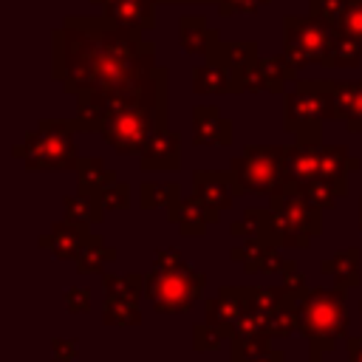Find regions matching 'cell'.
<instances>
[{
    "instance_id": "cell-19",
    "label": "cell",
    "mask_w": 362,
    "mask_h": 362,
    "mask_svg": "<svg viewBox=\"0 0 362 362\" xmlns=\"http://www.w3.org/2000/svg\"><path fill=\"white\" fill-rule=\"evenodd\" d=\"M192 90L195 93H235V74L221 59L206 57V62L192 71Z\"/></svg>"
},
{
    "instance_id": "cell-29",
    "label": "cell",
    "mask_w": 362,
    "mask_h": 362,
    "mask_svg": "<svg viewBox=\"0 0 362 362\" xmlns=\"http://www.w3.org/2000/svg\"><path fill=\"white\" fill-rule=\"evenodd\" d=\"M359 59H362V45H359L354 37L337 31V34H334V42H331V48H328V57H325L322 65H325V68H356Z\"/></svg>"
},
{
    "instance_id": "cell-9",
    "label": "cell",
    "mask_w": 362,
    "mask_h": 362,
    "mask_svg": "<svg viewBox=\"0 0 362 362\" xmlns=\"http://www.w3.org/2000/svg\"><path fill=\"white\" fill-rule=\"evenodd\" d=\"M337 28L320 17H286L283 20V54L297 65H314L325 62L328 48L334 42Z\"/></svg>"
},
{
    "instance_id": "cell-15",
    "label": "cell",
    "mask_w": 362,
    "mask_h": 362,
    "mask_svg": "<svg viewBox=\"0 0 362 362\" xmlns=\"http://www.w3.org/2000/svg\"><path fill=\"white\" fill-rule=\"evenodd\" d=\"M88 235H90V229L85 223H71L62 218V221L51 223V229L45 235H40L37 243L57 260H76L88 243Z\"/></svg>"
},
{
    "instance_id": "cell-50",
    "label": "cell",
    "mask_w": 362,
    "mask_h": 362,
    "mask_svg": "<svg viewBox=\"0 0 362 362\" xmlns=\"http://www.w3.org/2000/svg\"><path fill=\"white\" fill-rule=\"evenodd\" d=\"M308 362H322V359H308Z\"/></svg>"
},
{
    "instance_id": "cell-22",
    "label": "cell",
    "mask_w": 362,
    "mask_h": 362,
    "mask_svg": "<svg viewBox=\"0 0 362 362\" xmlns=\"http://www.w3.org/2000/svg\"><path fill=\"white\" fill-rule=\"evenodd\" d=\"M178 40H181V48L187 54H204L209 57V51L218 45V31H212L206 25L204 17H181L178 23Z\"/></svg>"
},
{
    "instance_id": "cell-6",
    "label": "cell",
    "mask_w": 362,
    "mask_h": 362,
    "mask_svg": "<svg viewBox=\"0 0 362 362\" xmlns=\"http://www.w3.org/2000/svg\"><path fill=\"white\" fill-rule=\"evenodd\" d=\"M283 156L286 144H246L240 156L229 161L235 195H280L283 187Z\"/></svg>"
},
{
    "instance_id": "cell-31",
    "label": "cell",
    "mask_w": 362,
    "mask_h": 362,
    "mask_svg": "<svg viewBox=\"0 0 362 362\" xmlns=\"http://www.w3.org/2000/svg\"><path fill=\"white\" fill-rule=\"evenodd\" d=\"M102 322H105V325H122V328L139 325V322H141L139 303H133V300H119V297H105Z\"/></svg>"
},
{
    "instance_id": "cell-17",
    "label": "cell",
    "mask_w": 362,
    "mask_h": 362,
    "mask_svg": "<svg viewBox=\"0 0 362 362\" xmlns=\"http://www.w3.org/2000/svg\"><path fill=\"white\" fill-rule=\"evenodd\" d=\"M331 119H342L351 133H362V82H328Z\"/></svg>"
},
{
    "instance_id": "cell-32",
    "label": "cell",
    "mask_w": 362,
    "mask_h": 362,
    "mask_svg": "<svg viewBox=\"0 0 362 362\" xmlns=\"http://www.w3.org/2000/svg\"><path fill=\"white\" fill-rule=\"evenodd\" d=\"M269 334H232L229 337V356L232 362H249L255 359L257 354L269 351Z\"/></svg>"
},
{
    "instance_id": "cell-45",
    "label": "cell",
    "mask_w": 362,
    "mask_h": 362,
    "mask_svg": "<svg viewBox=\"0 0 362 362\" xmlns=\"http://www.w3.org/2000/svg\"><path fill=\"white\" fill-rule=\"evenodd\" d=\"M348 362H362V337H348Z\"/></svg>"
},
{
    "instance_id": "cell-41",
    "label": "cell",
    "mask_w": 362,
    "mask_h": 362,
    "mask_svg": "<svg viewBox=\"0 0 362 362\" xmlns=\"http://www.w3.org/2000/svg\"><path fill=\"white\" fill-rule=\"evenodd\" d=\"M280 283L291 291V294H305L308 291V283H305V274L300 272V266L294 263V260H286V266H283V272H280Z\"/></svg>"
},
{
    "instance_id": "cell-16",
    "label": "cell",
    "mask_w": 362,
    "mask_h": 362,
    "mask_svg": "<svg viewBox=\"0 0 362 362\" xmlns=\"http://www.w3.org/2000/svg\"><path fill=\"white\" fill-rule=\"evenodd\" d=\"M192 141L201 144H215L226 147L232 144V122L221 116L215 105H195L192 107Z\"/></svg>"
},
{
    "instance_id": "cell-27",
    "label": "cell",
    "mask_w": 362,
    "mask_h": 362,
    "mask_svg": "<svg viewBox=\"0 0 362 362\" xmlns=\"http://www.w3.org/2000/svg\"><path fill=\"white\" fill-rule=\"evenodd\" d=\"M300 331V294H291L269 314V337H291Z\"/></svg>"
},
{
    "instance_id": "cell-20",
    "label": "cell",
    "mask_w": 362,
    "mask_h": 362,
    "mask_svg": "<svg viewBox=\"0 0 362 362\" xmlns=\"http://www.w3.org/2000/svg\"><path fill=\"white\" fill-rule=\"evenodd\" d=\"M113 181H116V173L107 170L99 156H85V158L79 156V164H76V192L102 201V192Z\"/></svg>"
},
{
    "instance_id": "cell-39",
    "label": "cell",
    "mask_w": 362,
    "mask_h": 362,
    "mask_svg": "<svg viewBox=\"0 0 362 362\" xmlns=\"http://www.w3.org/2000/svg\"><path fill=\"white\" fill-rule=\"evenodd\" d=\"M345 6H348V0H311L308 3L311 14L320 17V20H325V23H331V25H337V20L342 17Z\"/></svg>"
},
{
    "instance_id": "cell-46",
    "label": "cell",
    "mask_w": 362,
    "mask_h": 362,
    "mask_svg": "<svg viewBox=\"0 0 362 362\" xmlns=\"http://www.w3.org/2000/svg\"><path fill=\"white\" fill-rule=\"evenodd\" d=\"M249 362H288V359H286V354H283V351H272V348H269V351L257 354V356H255V359H249Z\"/></svg>"
},
{
    "instance_id": "cell-49",
    "label": "cell",
    "mask_w": 362,
    "mask_h": 362,
    "mask_svg": "<svg viewBox=\"0 0 362 362\" xmlns=\"http://www.w3.org/2000/svg\"><path fill=\"white\" fill-rule=\"evenodd\" d=\"M187 3H204V0H187Z\"/></svg>"
},
{
    "instance_id": "cell-4",
    "label": "cell",
    "mask_w": 362,
    "mask_h": 362,
    "mask_svg": "<svg viewBox=\"0 0 362 362\" xmlns=\"http://www.w3.org/2000/svg\"><path fill=\"white\" fill-rule=\"evenodd\" d=\"M348 322L345 288H308L300 297V334L308 339V359H320L348 339Z\"/></svg>"
},
{
    "instance_id": "cell-33",
    "label": "cell",
    "mask_w": 362,
    "mask_h": 362,
    "mask_svg": "<svg viewBox=\"0 0 362 362\" xmlns=\"http://www.w3.org/2000/svg\"><path fill=\"white\" fill-rule=\"evenodd\" d=\"M181 195L178 184H141L139 187V206L141 209H156V206H170Z\"/></svg>"
},
{
    "instance_id": "cell-44",
    "label": "cell",
    "mask_w": 362,
    "mask_h": 362,
    "mask_svg": "<svg viewBox=\"0 0 362 362\" xmlns=\"http://www.w3.org/2000/svg\"><path fill=\"white\" fill-rule=\"evenodd\" d=\"M218 3V11L226 17L232 14H255L260 6H266L269 0H215Z\"/></svg>"
},
{
    "instance_id": "cell-26",
    "label": "cell",
    "mask_w": 362,
    "mask_h": 362,
    "mask_svg": "<svg viewBox=\"0 0 362 362\" xmlns=\"http://www.w3.org/2000/svg\"><path fill=\"white\" fill-rule=\"evenodd\" d=\"M144 286H147V274H110L102 272V288L105 297H119V300H133L139 303V297H144Z\"/></svg>"
},
{
    "instance_id": "cell-18",
    "label": "cell",
    "mask_w": 362,
    "mask_h": 362,
    "mask_svg": "<svg viewBox=\"0 0 362 362\" xmlns=\"http://www.w3.org/2000/svg\"><path fill=\"white\" fill-rule=\"evenodd\" d=\"M192 192L201 195L209 206L215 209H229L235 195V184H232V173L226 170H195L192 173Z\"/></svg>"
},
{
    "instance_id": "cell-48",
    "label": "cell",
    "mask_w": 362,
    "mask_h": 362,
    "mask_svg": "<svg viewBox=\"0 0 362 362\" xmlns=\"http://www.w3.org/2000/svg\"><path fill=\"white\" fill-rule=\"evenodd\" d=\"M158 3H178V0H158Z\"/></svg>"
},
{
    "instance_id": "cell-13",
    "label": "cell",
    "mask_w": 362,
    "mask_h": 362,
    "mask_svg": "<svg viewBox=\"0 0 362 362\" xmlns=\"http://www.w3.org/2000/svg\"><path fill=\"white\" fill-rule=\"evenodd\" d=\"M229 260L240 263V269L246 274H272V272H283V266H286L280 246L266 238H255V235L235 243L229 252Z\"/></svg>"
},
{
    "instance_id": "cell-25",
    "label": "cell",
    "mask_w": 362,
    "mask_h": 362,
    "mask_svg": "<svg viewBox=\"0 0 362 362\" xmlns=\"http://www.w3.org/2000/svg\"><path fill=\"white\" fill-rule=\"evenodd\" d=\"M297 65L286 57V54H277V57H263L260 59V76H263V90L269 93H280L286 88L288 79L297 76Z\"/></svg>"
},
{
    "instance_id": "cell-43",
    "label": "cell",
    "mask_w": 362,
    "mask_h": 362,
    "mask_svg": "<svg viewBox=\"0 0 362 362\" xmlns=\"http://www.w3.org/2000/svg\"><path fill=\"white\" fill-rule=\"evenodd\" d=\"M65 308L71 311V314H85V311H90V291L88 288H82V286H71V288H65Z\"/></svg>"
},
{
    "instance_id": "cell-21",
    "label": "cell",
    "mask_w": 362,
    "mask_h": 362,
    "mask_svg": "<svg viewBox=\"0 0 362 362\" xmlns=\"http://www.w3.org/2000/svg\"><path fill=\"white\" fill-rule=\"evenodd\" d=\"M320 269L325 274L334 277L337 288H356L362 283V274H359V249L356 246H348L342 252H337L334 257H325L320 260Z\"/></svg>"
},
{
    "instance_id": "cell-51",
    "label": "cell",
    "mask_w": 362,
    "mask_h": 362,
    "mask_svg": "<svg viewBox=\"0 0 362 362\" xmlns=\"http://www.w3.org/2000/svg\"><path fill=\"white\" fill-rule=\"evenodd\" d=\"M359 311H362V300H359Z\"/></svg>"
},
{
    "instance_id": "cell-47",
    "label": "cell",
    "mask_w": 362,
    "mask_h": 362,
    "mask_svg": "<svg viewBox=\"0 0 362 362\" xmlns=\"http://www.w3.org/2000/svg\"><path fill=\"white\" fill-rule=\"evenodd\" d=\"M359 229H362V198H359Z\"/></svg>"
},
{
    "instance_id": "cell-1",
    "label": "cell",
    "mask_w": 362,
    "mask_h": 362,
    "mask_svg": "<svg viewBox=\"0 0 362 362\" xmlns=\"http://www.w3.org/2000/svg\"><path fill=\"white\" fill-rule=\"evenodd\" d=\"M141 28L105 20L71 17L54 34V79L74 96L122 93L139 88L158 65Z\"/></svg>"
},
{
    "instance_id": "cell-24",
    "label": "cell",
    "mask_w": 362,
    "mask_h": 362,
    "mask_svg": "<svg viewBox=\"0 0 362 362\" xmlns=\"http://www.w3.org/2000/svg\"><path fill=\"white\" fill-rule=\"evenodd\" d=\"M62 218L71 221V223H85V226H96L102 223L105 218V206L99 198H90V195H82V192H74L62 201Z\"/></svg>"
},
{
    "instance_id": "cell-35",
    "label": "cell",
    "mask_w": 362,
    "mask_h": 362,
    "mask_svg": "<svg viewBox=\"0 0 362 362\" xmlns=\"http://www.w3.org/2000/svg\"><path fill=\"white\" fill-rule=\"evenodd\" d=\"M286 297H288V288L283 283H277V286H249V303L257 305V308H266V311H274Z\"/></svg>"
},
{
    "instance_id": "cell-11",
    "label": "cell",
    "mask_w": 362,
    "mask_h": 362,
    "mask_svg": "<svg viewBox=\"0 0 362 362\" xmlns=\"http://www.w3.org/2000/svg\"><path fill=\"white\" fill-rule=\"evenodd\" d=\"M139 167L144 173H173L181 167V136L167 127V122H158L147 139V144L139 153Z\"/></svg>"
},
{
    "instance_id": "cell-30",
    "label": "cell",
    "mask_w": 362,
    "mask_h": 362,
    "mask_svg": "<svg viewBox=\"0 0 362 362\" xmlns=\"http://www.w3.org/2000/svg\"><path fill=\"white\" fill-rule=\"evenodd\" d=\"M209 57H215V59H221L223 65H229L232 68V74L238 71V68H243V65H249V62H255L257 59V42H221L218 40V45L209 51Z\"/></svg>"
},
{
    "instance_id": "cell-40",
    "label": "cell",
    "mask_w": 362,
    "mask_h": 362,
    "mask_svg": "<svg viewBox=\"0 0 362 362\" xmlns=\"http://www.w3.org/2000/svg\"><path fill=\"white\" fill-rule=\"evenodd\" d=\"M102 206L105 209H127L130 206V187L122 184V181H113L102 192Z\"/></svg>"
},
{
    "instance_id": "cell-42",
    "label": "cell",
    "mask_w": 362,
    "mask_h": 362,
    "mask_svg": "<svg viewBox=\"0 0 362 362\" xmlns=\"http://www.w3.org/2000/svg\"><path fill=\"white\" fill-rule=\"evenodd\" d=\"M79 345L74 337H54L51 339V359L54 362H76Z\"/></svg>"
},
{
    "instance_id": "cell-10",
    "label": "cell",
    "mask_w": 362,
    "mask_h": 362,
    "mask_svg": "<svg viewBox=\"0 0 362 362\" xmlns=\"http://www.w3.org/2000/svg\"><path fill=\"white\" fill-rule=\"evenodd\" d=\"M320 158H322V141L320 139H294V144H286V156H283L286 192L300 195L320 175Z\"/></svg>"
},
{
    "instance_id": "cell-14",
    "label": "cell",
    "mask_w": 362,
    "mask_h": 362,
    "mask_svg": "<svg viewBox=\"0 0 362 362\" xmlns=\"http://www.w3.org/2000/svg\"><path fill=\"white\" fill-rule=\"evenodd\" d=\"M249 305V286H221L215 297L204 300V320L226 334H235V322Z\"/></svg>"
},
{
    "instance_id": "cell-23",
    "label": "cell",
    "mask_w": 362,
    "mask_h": 362,
    "mask_svg": "<svg viewBox=\"0 0 362 362\" xmlns=\"http://www.w3.org/2000/svg\"><path fill=\"white\" fill-rule=\"evenodd\" d=\"M110 260H116V249L107 246L99 232H90L85 249L79 252V257H76L74 263H76V272H79V274H102V269H105Z\"/></svg>"
},
{
    "instance_id": "cell-2",
    "label": "cell",
    "mask_w": 362,
    "mask_h": 362,
    "mask_svg": "<svg viewBox=\"0 0 362 362\" xmlns=\"http://www.w3.org/2000/svg\"><path fill=\"white\" fill-rule=\"evenodd\" d=\"M206 274L184 260L175 249H158L147 272L144 297L161 314H187L204 297Z\"/></svg>"
},
{
    "instance_id": "cell-38",
    "label": "cell",
    "mask_w": 362,
    "mask_h": 362,
    "mask_svg": "<svg viewBox=\"0 0 362 362\" xmlns=\"http://www.w3.org/2000/svg\"><path fill=\"white\" fill-rule=\"evenodd\" d=\"M243 221L249 226V235L272 240V209L269 206H246Z\"/></svg>"
},
{
    "instance_id": "cell-7",
    "label": "cell",
    "mask_w": 362,
    "mask_h": 362,
    "mask_svg": "<svg viewBox=\"0 0 362 362\" xmlns=\"http://www.w3.org/2000/svg\"><path fill=\"white\" fill-rule=\"evenodd\" d=\"M272 209V243L280 249H308L322 235V209L297 192H280L269 198Z\"/></svg>"
},
{
    "instance_id": "cell-3",
    "label": "cell",
    "mask_w": 362,
    "mask_h": 362,
    "mask_svg": "<svg viewBox=\"0 0 362 362\" xmlns=\"http://www.w3.org/2000/svg\"><path fill=\"white\" fill-rule=\"evenodd\" d=\"M158 122H167V74L136 102L119 107L113 116H107L99 127L102 139L116 150V153H141L147 144L153 127Z\"/></svg>"
},
{
    "instance_id": "cell-5",
    "label": "cell",
    "mask_w": 362,
    "mask_h": 362,
    "mask_svg": "<svg viewBox=\"0 0 362 362\" xmlns=\"http://www.w3.org/2000/svg\"><path fill=\"white\" fill-rule=\"evenodd\" d=\"M74 124L65 119H42L23 144H14V156L23 158V167L31 173L40 170H76L79 156L74 144Z\"/></svg>"
},
{
    "instance_id": "cell-36",
    "label": "cell",
    "mask_w": 362,
    "mask_h": 362,
    "mask_svg": "<svg viewBox=\"0 0 362 362\" xmlns=\"http://www.w3.org/2000/svg\"><path fill=\"white\" fill-rule=\"evenodd\" d=\"M223 339H226V334H223L221 328L209 325L206 320L192 325V348H195L198 354H204V351H218V348L223 345Z\"/></svg>"
},
{
    "instance_id": "cell-8",
    "label": "cell",
    "mask_w": 362,
    "mask_h": 362,
    "mask_svg": "<svg viewBox=\"0 0 362 362\" xmlns=\"http://www.w3.org/2000/svg\"><path fill=\"white\" fill-rule=\"evenodd\" d=\"M331 119L328 82L297 79L294 90L283 96V127L297 139H320V124Z\"/></svg>"
},
{
    "instance_id": "cell-28",
    "label": "cell",
    "mask_w": 362,
    "mask_h": 362,
    "mask_svg": "<svg viewBox=\"0 0 362 362\" xmlns=\"http://www.w3.org/2000/svg\"><path fill=\"white\" fill-rule=\"evenodd\" d=\"M303 198H308L314 206H320V209H331L339 198H345L348 195V181H331V178H314L303 192H300Z\"/></svg>"
},
{
    "instance_id": "cell-12",
    "label": "cell",
    "mask_w": 362,
    "mask_h": 362,
    "mask_svg": "<svg viewBox=\"0 0 362 362\" xmlns=\"http://www.w3.org/2000/svg\"><path fill=\"white\" fill-rule=\"evenodd\" d=\"M167 209V221L170 223H175L178 226V232L181 235H187V238H198V235H204L212 223H218L221 221V209H215V206H209L201 195H178L170 206H164Z\"/></svg>"
},
{
    "instance_id": "cell-34",
    "label": "cell",
    "mask_w": 362,
    "mask_h": 362,
    "mask_svg": "<svg viewBox=\"0 0 362 362\" xmlns=\"http://www.w3.org/2000/svg\"><path fill=\"white\" fill-rule=\"evenodd\" d=\"M269 314L266 308H257V305H246L243 314L238 317L235 322V334H269Z\"/></svg>"
},
{
    "instance_id": "cell-37",
    "label": "cell",
    "mask_w": 362,
    "mask_h": 362,
    "mask_svg": "<svg viewBox=\"0 0 362 362\" xmlns=\"http://www.w3.org/2000/svg\"><path fill=\"white\" fill-rule=\"evenodd\" d=\"M334 28L348 34V37H354L362 45V0H348L345 11H342V17L337 20Z\"/></svg>"
}]
</instances>
